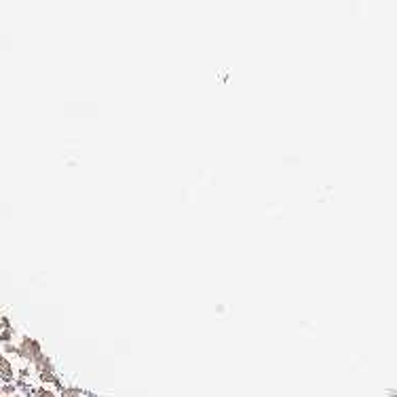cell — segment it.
<instances>
[{
    "label": "cell",
    "instance_id": "6da1fadb",
    "mask_svg": "<svg viewBox=\"0 0 397 397\" xmlns=\"http://www.w3.org/2000/svg\"><path fill=\"white\" fill-rule=\"evenodd\" d=\"M34 397H60V395L53 393V391H49V389H38V391L34 393Z\"/></svg>",
    "mask_w": 397,
    "mask_h": 397
}]
</instances>
